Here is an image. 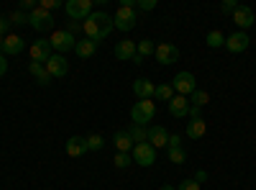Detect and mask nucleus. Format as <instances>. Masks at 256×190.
Here are the masks:
<instances>
[{
  "instance_id": "nucleus-30",
  "label": "nucleus",
  "mask_w": 256,
  "mask_h": 190,
  "mask_svg": "<svg viewBox=\"0 0 256 190\" xmlns=\"http://www.w3.org/2000/svg\"><path fill=\"white\" fill-rule=\"evenodd\" d=\"M88 139V152H100L102 146H105V139L100 134H90V136H84Z\"/></svg>"
},
{
  "instance_id": "nucleus-39",
  "label": "nucleus",
  "mask_w": 256,
  "mask_h": 190,
  "mask_svg": "<svg viewBox=\"0 0 256 190\" xmlns=\"http://www.w3.org/2000/svg\"><path fill=\"white\" fill-rule=\"evenodd\" d=\"M169 146H182V136L172 134V136H169ZM169 146H166V149H169Z\"/></svg>"
},
{
  "instance_id": "nucleus-22",
  "label": "nucleus",
  "mask_w": 256,
  "mask_h": 190,
  "mask_svg": "<svg viewBox=\"0 0 256 190\" xmlns=\"http://www.w3.org/2000/svg\"><path fill=\"white\" fill-rule=\"evenodd\" d=\"M205 131H208L205 118H192V121L187 123V136H190V139H202Z\"/></svg>"
},
{
  "instance_id": "nucleus-4",
  "label": "nucleus",
  "mask_w": 256,
  "mask_h": 190,
  "mask_svg": "<svg viewBox=\"0 0 256 190\" xmlns=\"http://www.w3.org/2000/svg\"><path fill=\"white\" fill-rule=\"evenodd\" d=\"M49 44H52V49H54L56 54H64V52H70V49L77 47V39H74L67 29H62V31H54V34H52Z\"/></svg>"
},
{
  "instance_id": "nucleus-16",
  "label": "nucleus",
  "mask_w": 256,
  "mask_h": 190,
  "mask_svg": "<svg viewBox=\"0 0 256 190\" xmlns=\"http://www.w3.org/2000/svg\"><path fill=\"white\" fill-rule=\"evenodd\" d=\"M169 113H172L174 118H184V116L190 113V98L174 95L172 100H169Z\"/></svg>"
},
{
  "instance_id": "nucleus-33",
  "label": "nucleus",
  "mask_w": 256,
  "mask_h": 190,
  "mask_svg": "<svg viewBox=\"0 0 256 190\" xmlns=\"http://www.w3.org/2000/svg\"><path fill=\"white\" fill-rule=\"evenodd\" d=\"M41 8H44V11H54V8H62V0H41V3H38Z\"/></svg>"
},
{
  "instance_id": "nucleus-37",
  "label": "nucleus",
  "mask_w": 256,
  "mask_h": 190,
  "mask_svg": "<svg viewBox=\"0 0 256 190\" xmlns=\"http://www.w3.org/2000/svg\"><path fill=\"white\" fill-rule=\"evenodd\" d=\"M177 190H200V185H198L195 180H184V182H180Z\"/></svg>"
},
{
  "instance_id": "nucleus-41",
  "label": "nucleus",
  "mask_w": 256,
  "mask_h": 190,
  "mask_svg": "<svg viewBox=\"0 0 256 190\" xmlns=\"http://www.w3.org/2000/svg\"><path fill=\"white\" fill-rule=\"evenodd\" d=\"M200 111H202V108H195V105H190V113H187V116H190V121H192V118H202V116H200Z\"/></svg>"
},
{
  "instance_id": "nucleus-38",
  "label": "nucleus",
  "mask_w": 256,
  "mask_h": 190,
  "mask_svg": "<svg viewBox=\"0 0 256 190\" xmlns=\"http://www.w3.org/2000/svg\"><path fill=\"white\" fill-rule=\"evenodd\" d=\"M8 26H10V24H8V18H6V16H0V36H8Z\"/></svg>"
},
{
  "instance_id": "nucleus-45",
  "label": "nucleus",
  "mask_w": 256,
  "mask_h": 190,
  "mask_svg": "<svg viewBox=\"0 0 256 190\" xmlns=\"http://www.w3.org/2000/svg\"><path fill=\"white\" fill-rule=\"evenodd\" d=\"M162 190H177V187H172V185H162Z\"/></svg>"
},
{
  "instance_id": "nucleus-17",
  "label": "nucleus",
  "mask_w": 256,
  "mask_h": 190,
  "mask_svg": "<svg viewBox=\"0 0 256 190\" xmlns=\"http://www.w3.org/2000/svg\"><path fill=\"white\" fill-rule=\"evenodd\" d=\"M24 47H26V41L20 39L18 34H8V36H6V41H3V54L16 57V54L24 52Z\"/></svg>"
},
{
  "instance_id": "nucleus-29",
  "label": "nucleus",
  "mask_w": 256,
  "mask_h": 190,
  "mask_svg": "<svg viewBox=\"0 0 256 190\" xmlns=\"http://www.w3.org/2000/svg\"><path fill=\"white\" fill-rule=\"evenodd\" d=\"M223 44H226V34H223V31H218V29H212V31L208 34V47L218 49V47H223Z\"/></svg>"
},
{
  "instance_id": "nucleus-44",
  "label": "nucleus",
  "mask_w": 256,
  "mask_h": 190,
  "mask_svg": "<svg viewBox=\"0 0 256 190\" xmlns=\"http://www.w3.org/2000/svg\"><path fill=\"white\" fill-rule=\"evenodd\" d=\"M131 62H134V65H144V57H141V54H138V52H136V57H134V59H131Z\"/></svg>"
},
{
  "instance_id": "nucleus-27",
  "label": "nucleus",
  "mask_w": 256,
  "mask_h": 190,
  "mask_svg": "<svg viewBox=\"0 0 256 190\" xmlns=\"http://www.w3.org/2000/svg\"><path fill=\"white\" fill-rule=\"evenodd\" d=\"M190 103L195 105V108H205V105L210 103V93L208 90H195L190 95Z\"/></svg>"
},
{
  "instance_id": "nucleus-21",
  "label": "nucleus",
  "mask_w": 256,
  "mask_h": 190,
  "mask_svg": "<svg viewBox=\"0 0 256 190\" xmlns=\"http://www.w3.org/2000/svg\"><path fill=\"white\" fill-rule=\"evenodd\" d=\"M113 144H116V149L118 152H126V154H131V149H134V139L128 136V131H116L113 134Z\"/></svg>"
},
{
  "instance_id": "nucleus-36",
  "label": "nucleus",
  "mask_w": 256,
  "mask_h": 190,
  "mask_svg": "<svg viewBox=\"0 0 256 190\" xmlns=\"http://www.w3.org/2000/svg\"><path fill=\"white\" fill-rule=\"evenodd\" d=\"M136 6H138L141 11H146V13H148V11H154V8H156V0H138Z\"/></svg>"
},
{
  "instance_id": "nucleus-14",
  "label": "nucleus",
  "mask_w": 256,
  "mask_h": 190,
  "mask_svg": "<svg viewBox=\"0 0 256 190\" xmlns=\"http://www.w3.org/2000/svg\"><path fill=\"white\" fill-rule=\"evenodd\" d=\"M134 93H136L138 100H152L154 93H156V85H154L148 77H138V80L134 82Z\"/></svg>"
},
{
  "instance_id": "nucleus-35",
  "label": "nucleus",
  "mask_w": 256,
  "mask_h": 190,
  "mask_svg": "<svg viewBox=\"0 0 256 190\" xmlns=\"http://www.w3.org/2000/svg\"><path fill=\"white\" fill-rule=\"evenodd\" d=\"M238 6H241V3H236V0H226V3L220 6V11H223V13H236Z\"/></svg>"
},
{
  "instance_id": "nucleus-1",
  "label": "nucleus",
  "mask_w": 256,
  "mask_h": 190,
  "mask_svg": "<svg viewBox=\"0 0 256 190\" xmlns=\"http://www.w3.org/2000/svg\"><path fill=\"white\" fill-rule=\"evenodd\" d=\"M113 29H116L113 16H108L105 11H92L88 18H84V24H82L84 39L95 41V44H100L102 39H108V34H110Z\"/></svg>"
},
{
  "instance_id": "nucleus-10",
  "label": "nucleus",
  "mask_w": 256,
  "mask_h": 190,
  "mask_svg": "<svg viewBox=\"0 0 256 190\" xmlns=\"http://www.w3.org/2000/svg\"><path fill=\"white\" fill-rule=\"evenodd\" d=\"M28 52H31V59H34V62H38V65H46V62L52 59V54H54V49H52V44H49L46 39L34 41Z\"/></svg>"
},
{
  "instance_id": "nucleus-18",
  "label": "nucleus",
  "mask_w": 256,
  "mask_h": 190,
  "mask_svg": "<svg viewBox=\"0 0 256 190\" xmlns=\"http://www.w3.org/2000/svg\"><path fill=\"white\" fill-rule=\"evenodd\" d=\"M116 57L123 59V62H131L136 57V41H131V39L118 41V44H116Z\"/></svg>"
},
{
  "instance_id": "nucleus-8",
  "label": "nucleus",
  "mask_w": 256,
  "mask_h": 190,
  "mask_svg": "<svg viewBox=\"0 0 256 190\" xmlns=\"http://www.w3.org/2000/svg\"><path fill=\"white\" fill-rule=\"evenodd\" d=\"M28 24H31L36 31H52V29H54V16L38 6L36 11L28 13Z\"/></svg>"
},
{
  "instance_id": "nucleus-6",
  "label": "nucleus",
  "mask_w": 256,
  "mask_h": 190,
  "mask_svg": "<svg viewBox=\"0 0 256 190\" xmlns=\"http://www.w3.org/2000/svg\"><path fill=\"white\" fill-rule=\"evenodd\" d=\"M131 157H134V162L141 164V167H152V164L156 162V149H154L148 141H144V144H136L134 149H131Z\"/></svg>"
},
{
  "instance_id": "nucleus-25",
  "label": "nucleus",
  "mask_w": 256,
  "mask_h": 190,
  "mask_svg": "<svg viewBox=\"0 0 256 190\" xmlns=\"http://www.w3.org/2000/svg\"><path fill=\"white\" fill-rule=\"evenodd\" d=\"M177 93H174V88H172V82H162V85H156V93H154V98L156 100H164V103H169Z\"/></svg>"
},
{
  "instance_id": "nucleus-43",
  "label": "nucleus",
  "mask_w": 256,
  "mask_h": 190,
  "mask_svg": "<svg viewBox=\"0 0 256 190\" xmlns=\"http://www.w3.org/2000/svg\"><path fill=\"white\" fill-rule=\"evenodd\" d=\"M205 180H208V172H202V170H200V172L195 175V182L200 185V182H205Z\"/></svg>"
},
{
  "instance_id": "nucleus-46",
  "label": "nucleus",
  "mask_w": 256,
  "mask_h": 190,
  "mask_svg": "<svg viewBox=\"0 0 256 190\" xmlns=\"http://www.w3.org/2000/svg\"><path fill=\"white\" fill-rule=\"evenodd\" d=\"M3 41H6V36H0V52H3Z\"/></svg>"
},
{
  "instance_id": "nucleus-26",
  "label": "nucleus",
  "mask_w": 256,
  "mask_h": 190,
  "mask_svg": "<svg viewBox=\"0 0 256 190\" xmlns=\"http://www.w3.org/2000/svg\"><path fill=\"white\" fill-rule=\"evenodd\" d=\"M136 52L146 59V57H152L156 52V44H154L152 39H141V41H136Z\"/></svg>"
},
{
  "instance_id": "nucleus-31",
  "label": "nucleus",
  "mask_w": 256,
  "mask_h": 190,
  "mask_svg": "<svg viewBox=\"0 0 256 190\" xmlns=\"http://www.w3.org/2000/svg\"><path fill=\"white\" fill-rule=\"evenodd\" d=\"M131 154H126V152H116V157H113V164L118 167V170H126L128 164H131Z\"/></svg>"
},
{
  "instance_id": "nucleus-32",
  "label": "nucleus",
  "mask_w": 256,
  "mask_h": 190,
  "mask_svg": "<svg viewBox=\"0 0 256 190\" xmlns=\"http://www.w3.org/2000/svg\"><path fill=\"white\" fill-rule=\"evenodd\" d=\"M26 21H28V13H24V11H13L10 16H8V24H26Z\"/></svg>"
},
{
  "instance_id": "nucleus-15",
  "label": "nucleus",
  "mask_w": 256,
  "mask_h": 190,
  "mask_svg": "<svg viewBox=\"0 0 256 190\" xmlns=\"http://www.w3.org/2000/svg\"><path fill=\"white\" fill-rule=\"evenodd\" d=\"M148 144L154 146V149H164V146H169V134L164 126H152L148 129Z\"/></svg>"
},
{
  "instance_id": "nucleus-28",
  "label": "nucleus",
  "mask_w": 256,
  "mask_h": 190,
  "mask_svg": "<svg viewBox=\"0 0 256 190\" xmlns=\"http://www.w3.org/2000/svg\"><path fill=\"white\" fill-rule=\"evenodd\" d=\"M169 162L172 164H184L187 162V152L182 146H169Z\"/></svg>"
},
{
  "instance_id": "nucleus-7",
  "label": "nucleus",
  "mask_w": 256,
  "mask_h": 190,
  "mask_svg": "<svg viewBox=\"0 0 256 190\" xmlns=\"http://www.w3.org/2000/svg\"><path fill=\"white\" fill-rule=\"evenodd\" d=\"M92 3H95V0H67L64 11H67V16L72 21H84L92 13Z\"/></svg>"
},
{
  "instance_id": "nucleus-11",
  "label": "nucleus",
  "mask_w": 256,
  "mask_h": 190,
  "mask_svg": "<svg viewBox=\"0 0 256 190\" xmlns=\"http://www.w3.org/2000/svg\"><path fill=\"white\" fill-rule=\"evenodd\" d=\"M154 57H156L159 65H174V62L180 59V49H177L174 44H169V41H164V44L156 47Z\"/></svg>"
},
{
  "instance_id": "nucleus-13",
  "label": "nucleus",
  "mask_w": 256,
  "mask_h": 190,
  "mask_svg": "<svg viewBox=\"0 0 256 190\" xmlns=\"http://www.w3.org/2000/svg\"><path fill=\"white\" fill-rule=\"evenodd\" d=\"M254 21H256V16H254V11H251L248 6H238L236 13H233V24H236L241 31L251 29V26H254Z\"/></svg>"
},
{
  "instance_id": "nucleus-24",
  "label": "nucleus",
  "mask_w": 256,
  "mask_h": 190,
  "mask_svg": "<svg viewBox=\"0 0 256 190\" xmlns=\"http://www.w3.org/2000/svg\"><path fill=\"white\" fill-rule=\"evenodd\" d=\"M126 131H128V136L134 139V144H144V141H148V129H146V126L131 123V126H128Z\"/></svg>"
},
{
  "instance_id": "nucleus-3",
  "label": "nucleus",
  "mask_w": 256,
  "mask_h": 190,
  "mask_svg": "<svg viewBox=\"0 0 256 190\" xmlns=\"http://www.w3.org/2000/svg\"><path fill=\"white\" fill-rule=\"evenodd\" d=\"M154 116H156V105L152 100H138L131 108V121L138 123V126H148Z\"/></svg>"
},
{
  "instance_id": "nucleus-20",
  "label": "nucleus",
  "mask_w": 256,
  "mask_h": 190,
  "mask_svg": "<svg viewBox=\"0 0 256 190\" xmlns=\"http://www.w3.org/2000/svg\"><path fill=\"white\" fill-rule=\"evenodd\" d=\"M28 72L36 77V82H38V85H44V88H46L49 82L54 80V77L46 72V65H38V62H31V65H28Z\"/></svg>"
},
{
  "instance_id": "nucleus-19",
  "label": "nucleus",
  "mask_w": 256,
  "mask_h": 190,
  "mask_svg": "<svg viewBox=\"0 0 256 190\" xmlns=\"http://www.w3.org/2000/svg\"><path fill=\"white\" fill-rule=\"evenodd\" d=\"M67 154L70 157H82V154H88V139L84 136H72L67 139Z\"/></svg>"
},
{
  "instance_id": "nucleus-34",
  "label": "nucleus",
  "mask_w": 256,
  "mask_h": 190,
  "mask_svg": "<svg viewBox=\"0 0 256 190\" xmlns=\"http://www.w3.org/2000/svg\"><path fill=\"white\" fill-rule=\"evenodd\" d=\"M36 8H38V3H34V0H20V6H18V11H24V13H31Z\"/></svg>"
},
{
  "instance_id": "nucleus-23",
  "label": "nucleus",
  "mask_w": 256,
  "mask_h": 190,
  "mask_svg": "<svg viewBox=\"0 0 256 190\" xmlns=\"http://www.w3.org/2000/svg\"><path fill=\"white\" fill-rule=\"evenodd\" d=\"M74 52H77L80 59H90V57L98 52V44H95V41H90V39H82V41H77Z\"/></svg>"
},
{
  "instance_id": "nucleus-40",
  "label": "nucleus",
  "mask_w": 256,
  "mask_h": 190,
  "mask_svg": "<svg viewBox=\"0 0 256 190\" xmlns=\"http://www.w3.org/2000/svg\"><path fill=\"white\" fill-rule=\"evenodd\" d=\"M8 72V62H6V54H0V77H6Z\"/></svg>"
},
{
  "instance_id": "nucleus-9",
  "label": "nucleus",
  "mask_w": 256,
  "mask_h": 190,
  "mask_svg": "<svg viewBox=\"0 0 256 190\" xmlns=\"http://www.w3.org/2000/svg\"><path fill=\"white\" fill-rule=\"evenodd\" d=\"M248 44H251V36H248L246 31H236V34L226 36V44H223V47H226L230 54H241V52L248 49Z\"/></svg>"
},
{
  "instance_id": "nucleus-2",
  "label": "nucleus",
  "mask_w": 256,
  "mask_h": 190,
  "mask_svg": "<svg viewBox=\"0 0 256 190\" xmlns=\"http://www.w3.org/2000/svg\"><path fill=\"white\" fill-rule=\"evenodd\" d=\"M136 21H138V16H136V8H131V6H120L116 11V16H113L116 29L118 31H126V34L136 29Z\"/></svg>"
},
{
  "instance_id": "nucleus-5",
  "label": "nucleus",
  "mask_w": 256,
  "mask_h": 190,
  "mask_svg": "<svg viewBox=\"0 0 256 190\" xmlns=\"http://www.w3.org/2000/svg\"><path fill=\"white\" fill-rule=\"evenodd\" d=\"M172 88H174L177 95L190 98L192 93L198 90V80H195V75H192V72H180V75L172 80Z\"/></svg>"
},
{
  "instance_id": "nucleus-12",
  "label": "nucleus",
  "mask_w": 256,
  "mask_h": 190,
  "mask_svg": "<svg viewBox=\"0 0 256 190\" xmlns=\"http://www.w3.org/2000/svg\"><path fill=\"white\" fill-rule=\"evenodd\" d=\"M46 72L52 77H67V72H70L67 57H64V54H52V59L46 62Z\"/></svg>"
},
{
  "instance_id": "nucleus-42",
  "label": "nucleus",
  "mask_w": 256,
  "mask_h": 190,
  "mask_svg": "<svg viewBox=\"0 0 256 190\" xmlns=\"http://www.w3.org/2000/svg\"><path fill=\"white\" fill-rule=\"evenodd\" d=\"M80 29H82V24H80V21H72V24H70V29H67V31H70V34L74 36V34L80 31Z\"/></svg>"
}]
</instances>
